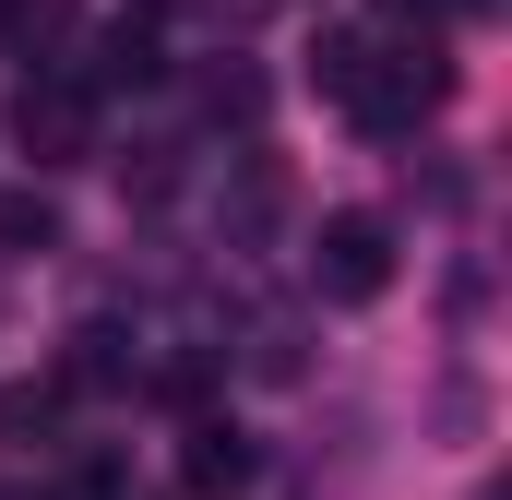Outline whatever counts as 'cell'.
Listing matches in <instances>:
<instances>
[{
  "mask_svg": "<svg viewBox=\"0 0 512 500\" xmlns=\"http://www.w3.org/2000/svg\"><path fill=\"white\" fill-rule=\"evenodd\" d=\"M12 143H24L36 167L96 155V96H84L72 72H24V96H12Z\"/></svg>",
  "mask_w": 512,
  "mask_h": 500,
  "instance_id": "cell-3",
  "label": "cell"
},
{
  "mask_svg": "<svg viewBox=\"0 0 512 500\" xmlns=\"http://www.w3.org/2000/svg\"><path fill=\"white\" fill-rule=\"evenodd\" d=\"M84 48H96V72H72L84 96H120V84H155V72H167L155 12H120V24H108V36H84Z\"/></svg>",
  "mask_w": 512,
  "mask_h": 500,
  "instance_id": "cell-5",
  "label": "cell"
},
{
  "mask_svg": "<svg viewBox=\"0 0 512 500\" xmlns=\"http://www.w3.org/2000/svg\"><path fill=\"white\" fill-rule=\"evenodd\" d=\"M310 286H322L334 310H370V298L393 286V215H370V203L322 215V239H310Z\"/></svg>",
  "mask_w": 512,
  "mask_h": 500,
  "instance_id": "cell-2",
  "label": "cell"
},
{
  "mask_svg": "<svg viewBox=\"0 0 512 500\" xmlns=\"http://www.w3.org/2000/svg\"><path fill=\"white\" fill-rule=\"evenodd\" d=\"M310 84H322L358 131H382V143H393V131H417L429 108H441L453 72H441V36H429V48H393V36H370V24H346V36L310 48Z\"/></svg>",
  "mask_w": 512,
  "mask_h": 500,
  "instance_id": "cell-1",
  "label": "cell"
},
{
  "mask_svg": "<svg viewBox=\"0 0 512 500\" xmlns=\"http://www.w3.org/2000/svg\"><path fill=\"white\" fill-rule=\"evenodd\" d=\"M60 500H120V465H108V453H96V465H72V489Z\"/></svg>",
  "mask_w": 512,
  "mask_h": 500,
  "instance_id": "cell-9",
  "label": "cell"
},
{
  "mask_svg": "<svg viewBox=\"0 0 512 500\" xmlns=\"http://www.w3.org/2000/svg\"><path fill=\"white\" fill-rule=\"evenodd\" d=\"M179 489H191V500H239V489H251V441H239L227 417H203L191 453H179Z\"/></svg>",
  "mask_w": 512,
  "mask_h": 500,
  "instance_id": "cell-6",
  "label": "cell"
},
{
  "mask_svg": "<svg viewBox=\"0 0 512 500\" xmlns=\"http://www.w3.org/2000/svg\"><path fill=\"white\" fill-rule=\"evenodd\" d=\"M60 405H72V393H60V370H48V381H12V393H0V441H24V429L48 441V429H60Z\"/></svg>",
  "mask_w": 512,
  "mask_h": 500,
  "instance_id": "cell-7",
  "label": "cell"
},
{
  "mask_svg": "<svg viewBox=\"0 0 512 500\" xmlns=\"http://www.w3.org/2000/svg\"><path fill=\"white\" fill-rule=\"evenodd\" d=\"M0 48H12L24 72H72V48H84V0H0Z\"/></svg>",
  "mask_w": 512,
  "mask_h": 500,
  "instance_id": "cell-4",
  "label": "cell"
},
{
  "mask_svg": "<svg viewBox=\"0 0 512 500\" xmlns=\"http://www.w3.org/2000/svg\"><path fill=\"white\" fill-rule=\"evenodd\" d=\"M0 250H60V203L48 191H0Z\"/></svg>",
  "mask_w": 512,
  "mask_h": 500,
  "instance_id": "cell-8",
  "label": "cell"
}]
</instances>
